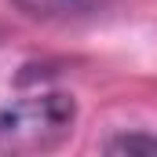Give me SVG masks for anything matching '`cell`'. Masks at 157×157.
<instances>
[{
    "label": "cell",
    "mask_w": 157,
    "mask_h": 157,
    "mask_svg": "<svg viewBox=\"0 0 157 157\" xmlns=\"http://www.w3.org/2000/svg\"><path fill=\"white\" fill-rule=\"evenodd\" d=\"M77 121V102L66 91H37L0 106V154H37L59 146Z\"/></svg>",
    "instance_id": "obj_1"
},
{
    "label": "cell",
    "mask_w": 157,
    "mask_h": 157,
    "mask_svg": "<svg viewBox=\"0 0 157 157\" xmlns=\"http://www.w3.org/2000/svg\"><path fill=\"white\" fill-rule=\"evenodd\" d=\"M110 154H157V135H143V132H132V135H117L106 143Z\"/></svg>",
    "instance_id": "obj_3"
},
{
    "label": "cell",
    "mask_w": 157,
    "mask_h": 157,
    "mask_svg": "<svg viewBox=\"0 0 157 157\" xmlns=\"http://www.w3.org/2000/svg\"><path fill=\"white\" fill-rule=\"evenodd\" d=\"M22 15L40 18V22H55V18H80L91 15L99 7H106L110 0H11Z\"/></svg>",
    "instance_id": "obj_2"
}]
</instances>
